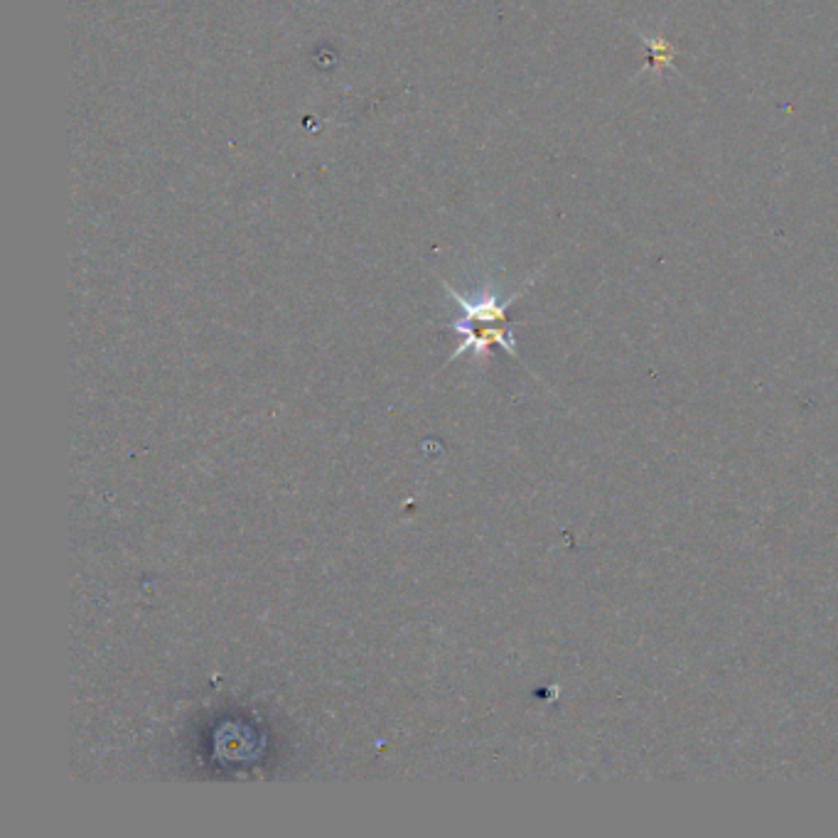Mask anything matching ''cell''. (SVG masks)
Listing matches in <instances>:
<instances>
[{"label":"cell","instance_id":"1","mask_svg":"<svg viewBox=\"0 0 838 838\" xmlns=\"http://www.w3.org/2000/svg\"><path fill=\"white\" fill-rule=\"evenodd\" d=\"M532 283H534V279H529V283H526L524 289H519L512 297H507V301L502 303L495 291H485V293H479L477 297H465L457 291H453L451 283L443 281V289H445L447 297H451V301L463 310V317L455 320V323L451 325L453 332L463 335V342L457 344V350H453L451 360H447V362L463 357L465 352L473 354V360L485 362L489 357L492 347H502L504 352H509L512 357H516V342H514V335H512L507 310L516 301V297H519L526 289H529Z\"/></svg>","mask_w":838,"mask_h":838}]
</instances>
